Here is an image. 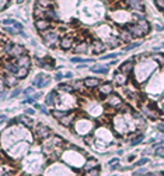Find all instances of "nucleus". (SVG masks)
Instances as JSON below:
<instances>
[{"label": "nucleus", "instance_id": "obj_1", "mask_svg": "<svg viewBox=\"0 0 164 176\" xmlns=\"http://www.w3.org/2000/svg\"><path fill=\"white\" fill-rule=\"evenodd\" d=\"M41 37H42V41L45 42V45L50 49H55L61 42V34H59L58 29H46V31L41 32Z\"/></svg>", "mask_w": 164, "mask_h": 176}, {"label": "nucleus", "instance_id": "obj_2", "mask_svg": "<svg viewBox=\"0 0 164 176\" xmlns=\"http://www.w3.org/2000/svg\"><path fill=\"white\" fill-rule=\"evenodd\" d=\"M34 133H35V137H37L38 140H46V138H49V137L52 136V130H50L48 126H45V124H42V123L37 124Z\"/></svg>", "mask_w": 164, "mask_h": 176}, {"label": "nucleus", "instance_id": "obj_3", "mask_svg": "<svg viewBox=\"0 0 164 176\" xmlns=\"http://www.w3.org/2000/svg\"><path fill=\"white\" fill-rule=\"evenodd\" d=\"M50 80L52 78L49 76H46V74H37V77L32 80V85H35L38 88H45L46 85H49Z\"/></svg>", "mask_w": 164, "mask_h": 176}, {"label": "nucleus", "instance_id": "obj_4", "mask_svg": "<svg viewBox=\"0 0 164 176\" xmlns=\"http://www.w3.org/2000/svg\"><path fill=\"white\" fill-rule=\"evenodd\" d=\"M34 25L40 32H44V31H46V29L52 28L53 24H52V21H49V20H46V18H40V20H35Z\"/></svg>", "mask_w": 164, "mask_h": 176}, {"label": "nucleus", "instance_id": "obj_5", "mask_svg": "<svg viewBox=\"0 0 164 176\" xmlns=\"http://www.w3.org/2000/svg\"><path fill=\"white\" fill-rule=\"evenodd\" d=\"M25 53H27V50H25V48H24L23 45L14 43V46L11 48V50L8 52V56H10V58H13V59H19L20 56L25 55Z\"/></svg>", "mask_w": 164, "mask_h": 176}, {"label": "nucleus", "instance_id": "obj_6", "mask_svg": "<svg viewBox=\"0 0 164 176\" xmlns=\"http://www.w3.org/2000/svg\"><path fill=\"white\" fill-rule=\"evenodd\" d=\"M37 63L41 68H46V70H55V60L50 58H44L40 59L37 58Z\"/></svg>", "mask_w": 164, "mask_h": 176}, {"label": "nucleus", "instance_id": "obj_7", "mask_svg": "<svg viewBox=\"0 0 164 176\" xmlns=\"http://www.w3.org/2000/svg\"><path fill=\"white\" fill-rule=\"evenodd\" d=\"M73 45H74V39H73V37H70V35H65L63 38H61V42H59V46H61L63 50L71 49Z\"/></svg>", "mask_w": 164, "mask_h": 176}, {"label": "nucleus", "instance_id": "obj_8", "mask_svg": "<svg viewBox=\"0 0 164 176\" xmlns=\"http://www.w3.org/2000/svg\"><path fill=\"white\" fill-rule=\"evenodd\" d=\"M83 81H84V87L87 89H94L101 85V80L97 78V77H87Z\"/></svg>", "mask_w": 164, "mask_h": 176}, {"label": "nucleus", "instance_id": "obj_9", "mask_svg": "<svg viewBox=\"0 0 164 176\" xmlns=\"http://www.w3.org/2000/svg\"><path fill=\"white\" fill-rule=\"evenodd\" d=\"M90 45H91V50L95 55H101V53H104L107 50V45L101 42V41H93Z\"/></svg>", "mask_w": 164, "mask_h": 176}, {"label": "nucleus", "instance_id": "obj_10", "mask_svg": "<svg viewBox=\"0 0 164 176\" xmlns=\"http://www.w3.org/2000/svg\"><path fill=\"white\" fill-rule=\"evenodd\" d=\"M126 6L129 8H132V10L139 11V13L145 11V6H143L142 0H126Z\"/></svg>", "mask_w": 164, "mask_h": 176}, {"label": "nucleus", "instance_id": "obj_11", "mask_svg": "<svg viewBox=\"0 0 164 176\" xmlns=\"http://www.w3.org/2000/svg\"><path fill=\"white\" fill-rule=\"evenodd\" d=\"M20 78L16 76V74H11V73H6L4 76V83H6V87H16L19 84Z\"/></svg>", "mask_w": 164, "mask_h": 176}, {"label": "nucleus", "instance_id": "obj_12", "mask_svg": "<svg viewBox=\"0 0 164 176\" xmlns=\"http://www.w3.org/2000/svg\"><path fill=\"white\" fill-rule=\"evenodd\" d=\"M125 28H126L128 31H129L130 34L133 35V37H143V35H146L145 31H143V29L138 25V24H129V25H126Z\"/></svg>", "mask_w": 164, "mask_h": 176}, {"label": "nucleus", "instance_id": "obj_13", "mask_svg": "<svg viewBox=\"0 0 164 176\" xmlns=\"http://www.w3.org/2000/svg\"><path fill=\"white\" fill-rule=\"evenodd\" d=\"M14 62L17 63V66L19 67H25V68H29L31 67V59H29V56L27 55H23L20 56L19 59H14Z\"/></svg>", "mask_w": 164, "mask_h": 176}, {"label": "nucleus", "instance_id": "obj_14", "mask_svg": "<svg viewBox=\"0 0 164 176\" xmlns=\"http://www.w3.org/2000/svg\"><path fill=\"white\" fill-rule=\"evenodd\" d=\"M111 94H114V85L111 83H104V84L100 85V95L109 97Z\"/></svg>", "mask_w": 164, "mask_h": 176}, {"label": "nucleus", "instance_id": "obj_15", "mask_svg": "<svg viewBox=\"0 0 164 176\" xmlns=\"http://www.w3.org/2000/svg\"><path fill=\"white\" fill-rule=\"evenodd\" d=\"M107 103H108L111 108H119V106L122 105V99L118 97V95H115V94H111L109 97H107Z\"/></svg>", "mask_w": 164, "mask_h": 176}, {"label": "nucleus", "instance_id": "obj_16", "mask_svg": "<svg viewBox=\"0 0 164 176\" xmlns=\"http://www.w3.org/2000/svg\"><path fill=\"white\" fill-rule=\"evenodd\" d=\"M74 119H76V113H74V112H69L66 116H65V118H62L61 120H59V123H61L62 126H65V127H70L71 124H73Z\"/></svg>", "mask_w": 164, "mask_h": 176}, {"label": "nucleus", "instance_id": "obj_17", "mask_svg": "<svg viewBox=\"0 0 164 176\" xmlns=\"http://www.w3.org/2000/svg\"><path fill=\"white\" fill-rule=\"evenodd\" d=\"M119 71H121V73H124V74L132 73V71H133V59L124 62V63L119 66Z\"/></svg>", "mask_w": 164, "mask_h": 176}, {"label": "nucleus", "instance_id": "obj_18", "mask_svg": "<svg viewBox=\"0 0 164 176\" xmlns=\"http://www.w3.org/2000/svg\"><path fill=\"white\" fill-rule=\"evenodd\" d=\"M143 115H146L147 118H150V119H157L159 118V112H157L154 108H151V106H149V105H145L143 106Z\"/></svg>", "mask_w": 164, "mask_h": 176}, {"label": "nucleus", "instance_id": "obj_19", "mask_svg": "<svg viewBox=\"0 0 164 176\" xmlns=\"http://www.w3.org/2000/svg\"><path fill=\"white\" fill-rule=\"evenodd\" d=\"M3 68L6 70V73H11V74H17L19 73V66H17V63L14 60L11 62H7V63H4V66H3Z\"/></svg>", "mask_w": 164, "mask_h": 176}, {"label": "nucleus", "instance_id": "obj_20", "mask_svg": "<svg viewBox=\"0 0 164 176\" xmlns=\"http://www.w3.org/2000/svg\"><path fill=\"white\" fill-rule=\"evenodd\" d=\"M45 10H46V8L41 7L40 4H37V3H35V6H34V10H32V14H34L35 20L45 18Z\"/></svg>", "mask_w": 164, "mask_h": 176}, {"label": "nucleus", "instance_id": "obj_21", "mask_svg": "<svg viewBox=\"0 0 164 176\" xmlns=\"http://www.w3.org/2000/svg\"><path fill=\"white\" fill-rule=\"evenodd\" d=\"M45 18L49 21H59V14L55 8H46L45 10Z\"/></svg>", "mask_w": 164, "mask_h": 176}, {"label": "nucleus", "instance_id": "obj_22", "mask_svg": "<svg viewBox=\"0 0 164 176\" xmlns=\"http://www.w3.org/2000/svg\"><path fill=\"white\" fill-rule=\"evenodd\" d=\"M69 112H70L69 109H53V110H50L49 113H50V115H52L55 119L61 120V119H62V118H65V116H66Z\"/></svg>", "mask_w": 164, "mask_h": 176}, {"label": "nucleus", "instance_id": "obj_23", "mask_svg": "<svg viewBox=\"0 0 164 176\" xmlns=\"http://www.w3.org/2000/svg\"><path fill=\"white\" fill-rule=\"evenodd\" d=\"M128 74H124V73H121V71H118L117 74L114 76V81L117 83L118 85H125L128 83Z\"/></svg>", "mask_w": 164, "mask_h": 176}, {"label": "nucleus", "instance_id": "obj_24", "mask_svg": "<svg viewBox=\"0 0 164 176\" xmlns=\"http://www.w3.org/2000/svg\"><path fill=\"white\" fill-rule=\"evenodd\" d=\"M56 98H58V92H56V91H50L49 94L46 95V98H45V103L48 106H53V105H55V102H56Z\"/></svg>", "mask_w": 164, "mask_h": 176}, {"label": "nucleus", "instance_id": "obj_25", "mask_svg": "<svg viewBox=\"0 0 164 176\" xmlns=\"http://www.w3.org/2000/svg\"><path fill=\"white\" fill-rule=\"evenodd\" d=\"M145 140V134L143 133H136L135 136L130 138V145H139Z\"/></svg>", "mask_w": 164, "mask_h": 176}, {"label": "nucleus", "instance_id": "obj_26", "mask_svg": "<svg viewBox=\"0 0 164 176\" xmlns=\"http://www.w3.org/2000/svg\"><path fill=\"white\" fill-rule=\"evenodd\" d=\"M91 71L97 74H107L108 73V66H103V64H97V66L91 67Z\"/></svg>", "mask_w": 164, "mask_h": 176}, {"label": "nucleus", "instance_id": "obj_27", "mask_svg": "<svg viewBox=\"0 0 164 176\" xmlns=\"http://www.w3.org/2000/svg\"><path fill=\"white\" fill-rule=\"evenodd\" d=\"M136 24H138L143 31H145V34H149V32H150V24H149V21L146 18L139 20V21H136Z\"/></svg>", "mask_w": 164, "mask_h": 176}, {"label": "nucleus", "instance_id": "obj_28", "mask_svg": "<svg viewBox=\"0 0 164 176\" xmlns=\"http://www.w3.org/2000/svg\"><path fill=\"white\" fill-rule=\"evenodd\" d=\"M98 166V161L94 159V158H90V159L86 162V166H84V171H91V169H95Z\"/></svg>", "mask_w": 164, "mask_h": 176}, {"label": "nucleus", "instance_id": "obj_29", "mask_svg": "<svg viewBox=\"0 0 164 176\" xmlns=\"http://www.w3.org/2000/svg\"><path fill=\"white\" fill-rule=\"evenodd\" d=\"M17 120H20L23 124H25L27 127H32V124H34V122L31 120L29 118H27V115H21V116H17Z\"/></svg>", "mask_w": 164, "mask_h": 176}, {"label": "nucleus", "instance_id": "obj_30", "mask_svg": "<svg viewBox=\"0 0 164 176\" xmlns=\"http://www.w3.org/2000/svg\"><path fill=\"white\" fill-rule=\"evenodd\" d=\"M37 4H40L44 8H52L55 6V2L53 0H37Z\"/></svg>", "mask_w": 164, "mask_h": 176}, {"label": "nucleus", "instance_id": "obj_31", "mask_svg": "<svg viewBox=\"0 0 164 176\" xmlns=\"http://www.w3.org/2000/svg\"><path fill=\"white\" fill-rule=\"evenodd\" d=\"M87 50H88V43L87 42H80V43H77L76 48H74V52H77V53L87 52Z\"/></svg>", "mask_w": 164, "mask_h": 176}, {"label": "nucleus", "instance_id": "obj_32", "mask_svg": "<svg viewBox=\"0 0 164 176\" xmlns=\"http://www.w3.org/2000/svg\"><path fill=\"white\" fill-rule=\"evenodd\" d=\"M28 73H29V68H25V67H20L19 68V73L16 74L17 77H19L20 80H24L27 76H28Z\"/></svg>", "mask_w": 164, "mask_h": 176}, {"label": "nucleus", "instance_id": "obj_33", "mask_svg": "<svg viewBox=\"0 0 164 176\" xmlns=\"http://www.w3.org/2000/svg\"><path fill=\"white\" fill-rule=\"evenodd\" d=\"M71 60V63H79V64H82V63H93V59H82V58H71L70 59Z\"/></svg>", "mask_w": 164, "mask_h": 176}, {"label": "nucleus", "instance_id": "obj_34", "mask_svg": "<svg viewBox=\"0 0 164 176\" xmlns=\"http://www.w3.org/2000/svg\"><path fill=\"white\" fill-rule=\"evenodd\" d=\"M121 38H122V39H124V41H125V42H128V41H130V39H132V38H135V37H133V35L130 34V32L128 31V29H125V31H122V34H121Z\"/></svg>", "mask_w": 164, "mask_h": 176}, {"label": "nucleus", "instance_id": "obj_35", "mask_svg": "<svg viewBox=\"0 0 164 176\" xmlns=\"http://www.w3.org/2000/svg\"><path fill=\"white\" fill-rule=\"evenodd\" d=\"M59 89L63 92H73L74 91V88L69 84H59Z\"/></svg>", "mask_w": 164, "mask_h": 176}, {"label": "nucleus", "instance_id": "obj_36", "mask_svg": "<svg viewBox=\"0 0 164 176\" xmlns=\"http://www.w3.org/2000/svg\"><path fill=\"white\" fill-rule=\"evenodd\" d=\"M4 29L6 32H7V34H10V35H16V34H19V31H17L16 28H14V27H8V25H4Z\"/></svg>", "mask_w": 164, "mask_h": 176}, {"label": "nucleus", "instance_id": "obj_37", "mask_svg": "<svg viewBox=\"0 0 164 176\" xmlns=\"http://www.w3.org/2000/svg\"><path fill=\"white\" fill-rule=\"evenodd\" d=\"M84 176H100V169L95 168V169H91V171H87L84 173Z\"/></svg>", "mask_w": 164, "mask_h": 176}, {"label": "nucleus", "instance_id": "obj_38", "mask_svg": "<svg viewBox=\"0 0 164 176\" xmlns=\"http://www.w3.org/2000/svg\"><path fill=\"white\" fill-rule=\"evenodd\" d=\"M73 88L77 89V91H82L83 88H86V87H84V81H76V83L73 84Z\"/></svg>", "mask_w": 164, "mask_h": 176}, {"label": "nucleus", "instance_id": "obj_39", "mask_svg": "<svg viewBox=\"0 0 164 176\" xmlns=\"http://www.w3.org/2000/svg\"><path fill=\"white\" fill-rule=\"evenodd\" d=\"M139 46H140V42H132L130 45L125 46L124 50H126V52H128V50H132V49H135V48H139Z\"/></svg>", "mask_w": 164, "mask_h": 176}, {"label": "nucleus", "instance_id": "obj_40", "mask_svg": "<svg viewBox=\"0 0 164 176\" xmlns=\"http://www.w3.org/2000/svg\"><path fill=\"white\" fill-rule=\"evenodd\" d=\"M154 155H157V157H160V158H164V147H156Z\"/></svg>", "mask_w": 164, "mask_h": 176}, {"label": "nucleus", "instance_id": "obj_41", "mask_svg": "<svg viewBox=\"0 0 164 176\" xmlns=\"http://www.w3.org/2000/svg\"><path fill=\"white\" fill-rule=\"evenodd\" d=\"M21 92H23V91H21V88H19V87L14 88L13 91L10 92V98H16V97H19V95L21 94Z\"/></svg>", "mask_w": 164, "mask_h": 176}, {"label": "nucleus", "instance_id": "obj_42", "mask_svg": "<svg viewBox=\"0 0 164 176\" xmlns=\"http://www.w3.org/2000/svg\"><path fill=\"white\" fill-rule=\"evenodd\" d=\"M147 162H149V159H147V158H142L140 161H138V162H136V163H133V165H132V168H136V166H142V165H145V163H147Z\"/></svg>", "mask_w": 164, "mask_h": 176}, {"label": "nucleus", "instance_id": "obj_43", "mask_svg": "<svg viewBox=\"0 0 164 176\" xmlns=\"http://www.w3.org/2000/svg\"><path fill=\"white\" fill-rule=\"evenodd\" d=\"M53 78H55V81L61 83V81H62V78H65V76L61 73V71H56V73H55V76H53Z\"/></svg>", "mask_w": 164, "mask_h": 176}, {"label": "nucleus", "instance_id": "obj_44", "mask_svg": "<svg viewBox=\"0 0 164 176\" xmlns=\"http://www.w3.org/2000/svg\"><path fill=\"white\" fill-rule=\"evenodd\" d=\"M4 25H8V27H13L14 25V23H16V20H13V18H6V20H3L2 21Z\"/></svg>", "mask_w": 164, "mask_h": 176}, {"label": "nucleus", "instance_id": "obj_45", "mask_svg": "<svg viewBox=\"0 0 164 176\" xmlns=\"http://www.w3.org/2000/svg\"><path fill=\"white\" fill-rule=\"evenodd\" d=\"M156 7H159L160 10H164V0H154Z\"/></svg>", "mask_w": 164, "mask_h": 176}, {"label": "nucleus", "instance_id": "obj_46", "mask_svg": "<svg viewBox=\"0 0 164 176\" xmlns=\"http://www.w3.org/2000/svg\"><path fill=\"white\" fill-rule=\"evenodd\" d=\"M13 27H14V28H16L19 32H21L23 29H24V25H23L21 23H19V21H16V23H14V25H13Z\"/></svg>", "mask_w": 164, "mask_h": 176}, {"label": "nucleus", "instance_id": "obj_47", "mask_svg": "<svg viewBox=\"0 0 164 176\" xmlns=\"http://www.w3.org/2000/svg\"><path fill=\"white\" fill-rule=\"evenodd\" d=\"M23 94H24V95H28V97H31V95L34 94V88H32V87H29V88L24 89V91H23Z\"/></svg>", "mask_w": 164, "mask_h": 176}, {"label": "nucleus", "instance_id": "obj_48", "mask_svg": "<svg viewBox=\"0 0 164 176\" xmlns=\"http://www.w3.org/2000/svg\"><path fill=\"white\" fill-rule=\"evenodd\" d=\"M6 88V83H4V77L0 76V92H3Z\"/></svg>", "mask_w": 164, "mask_h": 176}, {"label": "nucleus", "instance_id": "obj_49", "mask_svg": "<svg viewBox=\"0 0 164 176\" xmlns=\"http://www.w3.org/2000/svg\"><path fill=\"white\" fill-rule=\"evenodd\" d=\"M117 56H118L117 53H111V55H105V56H103L101 59H103V60H107V59H115Z\"/></svg>", "mask_w": 164, "mask_h": 176}, {"label": "nucleus", "instance_id": "obj_50", "mask_svg": "<svg viewBox=\"0 0 164 176\" xmlns=\"http://www.w3.org/2000/svg\"><path fill=\"white\" fill-rule=\"evenodd\" d=\"M145 176H163L161 172H147L145 173Z\"/></svg>", "mask_w": 164, "mask_h": 176}, {"label": "nucleus", "instance_id": "obj_51", "mask_svg": "<svg viewBox=\"0 0 164 176\" xmlns=\"http://www.w3.org/2000/svg\"><path fill=\"white\" fill-rule=\"evenodd\" d=\"M157 130L159 132H161V133H164V122H160V123H157Z\"/></svg>", "mask_w": 164, "mask_h": 176}, {"label": "nucleus", "instance_id": "obj_52", "mask_svg": "<svg viewBox=\"0 0 164 176\" xmlns=\"http://www.w3.org/2000/svg\"><path fill=\"white\" fill-rule=\"evenodd\" d=\"M41 97H42V94H41V92H37V94H32V95H31V98H32V99H34V101L40 99Z\"/></svg>", "mask_w": 164, "mask_h": 176}, {"label": "nucleus", "instance_id": "obj_53", "mask_svg": "<svg viewBox=\"0 0 164 176\" xmlns=\"http://www.w3.org/2000/svg\"><path fill=\"white\" fill-rule=\"evenodd\" d=\"M34 113H35V109L34 108H29V109L25 110V115H34Z\"/></svg>", "mask_w": 164, "mask_h": 176}, {"label": "nucleus", "instance_id": "obj_54", "mask_svg": "<svg viewBox=\"0 0 164 176\" xmlns=\"http://www.w3.org/2000/svg\"><path fill=\"white\" fill-rule=\"evenodd\" d=\"M63 76H65V78H71V77H73V73H71V71H66Z\"/></svg>", "mask_w": 164, "mask_h": 176}, {"label": "nucleus", "instance_id": "obj_55", "mask_svg": "<svg viewBox=\"0 0 164 176\" xmlns=\"http://www.w3.org/2000/svg\"><path fill=\"white\" fill-rule=\"evenodd\" d=\"M77 68H84V67H88L87 66V63H82V64H79V66H76Z\"/></svg>", "mask_w": 164, "mask_h": 176}, {"label": "nucleus", "instance_id": "obj_56", "mask_svg": "<svg viewBox=\"0 0 164 176\" xmlns=\"http://www.w3.org/2000/svg\"><path fill=\"white\" fill-rule=\"evenodd\" d=\"M109 168H111V171H115V169H118V168H119V165H118V163H115V165H111Z\"/></svg>", "mask_w": 164, "mask_h": 176}, {"label": "nucleus", "instance_id": "obj_57", "mask_svg": "<svg viewBox=\"0 0 164 176\" xmlns=\"http://www.w3.org/2000/svg\"><path fill=\"white\" fill-rule=\"evenodd\" d=\"M115 163H118V159H111V161H109V166L115 165Z\"/></svg>", "mask_w": 164, "mask_h": 176}, {"label": "nucleus", "instance_id": "obj_58", "mask_svg": "<svg viewBox=\"0 0 164 176\" xmlns=\"http://www.w3.org/2000/svg\"><path fill=\"white\" fill-rule=\"evenodd\" d=\"M6 119H7L6 118V115H0V123H2L3 120H6Z\"/></svg>", "mask_w": 164, "mask_h": 176}, {"label": "nucleus", "instance_id": "obj_59", "mask_svg": "<svg viewBox=\"0 0 164 176\" xmlns=\"http://www.w3.org/2000/svg\"><path fill=\"white\" fill-rule=\"evenodd\" d=\"M4 97H6V92H4V91H3V92H0V101H2Z\"/></svg>", "mask_w": 164, "mask_h": 176}, {"label": "nucleus", "instance_id": "obj_60", "mask_svg": "<svg viewBox=\"0 0 164 176\" xmlns=\"http://www.w3.org/2000/svg\"><path fill=\"white\" fill-rule=\"evenodd\" d=\"M24 2H25V0H17V3H19V4H23Z\"/></svg>", "mask_w": 164, "mask_h": 176}, {"label": "nucleus", "instance_id": "obj_61", "mask_svg": "<svg viewBox=\"0 0 164 176\" xmlns=\"http://www.w3.org/2000/svg\"><path fill=\"white\" fill-rule=\"evenodd\" d=\"M0 176H10V173H3V175H0Z\"/></svg>", "mask_w": 164, "mask_h": 176}, {"label": "nucleus", "instance_id": "obj_62", "mask_svg": "<svg viewBox=\"0 0 164 176\" xmlns=\"http://www.w3.org/2000/svg\"><path fill=\"white\" fill-rule=\"evenodd\" d=\"M112 176H117V175H112Z\"/></svg>", "mask_w": 164, "mask_h": 176}]
</instances>
